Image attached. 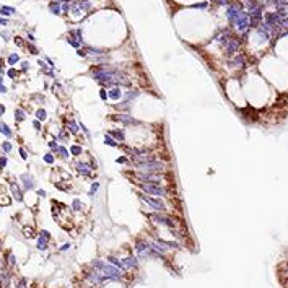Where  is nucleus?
Returning a JSON list of instances; mask_svg holds the SVG:
<instances>
[{
    "mask_svg": "<svg viewBox=\"0 0 288 288\" xmlns=\"http://www.w3.org/2000/svg\"><path fill=\"white\" fill-rule=\"evenodd\" d=\"M140 199L147 202V204H148L150 207H152L153 210H158V212H166V205H164L161 200L152 199V197H148V194H140Z\"/></svg>",
    "mask_w": 288,
    "mask_h": 288,
    "instance_id": "obj_1",
    "label": "nucleus"
},
{
    "mask_svg": "<svg viewBox=\"0 0 288 288\" xmlns=\"http://www.w3.org/2000/svg\"><path fill=\"white\" fill-rule=\"evenodd\" d=\"M233 25L238 28L239 31L246 30V28L249 26V15H248V13H241V15L236 18V21H233Z\"/></svg>",
    "mask_w": 288,
    "mask_h": 288,
    "instance_id": "obj_2",
    "label": "nucleus"
},
{
    "mask_svg": "<svg viewBox=\"0 0 288 288\" xmlns=\"http://www.w3.org/2000/svg\"><path fill=\"white\" fill-rule=\"evenodd\" d=\"M121 91H119V86H116V88H111V91H109V96L112 98V100H119L121 98Z\"/></svg>",
    "mask_w": 288,
    "mask_h": 288,
    "instance_id": "obj_3",
    "label": "nucleus"
},
{
    "mask_svg": "<svg viewBox=\"0 0 288 288\" xmlns=\"http://www.w3.org/2000/svg\"><path fill=\"white\" fill-rule=\"evenodd\" d=\"M109 135L114 137V140H116V139H119V140H124V139H125V137H124V132H121V130H111Z\"/></svg>",
    "mask_w": 288,
    "mask_h": 288,
    "instance_id": "obj_4",
    "label": "nucleus"
},
{
    "mask_svg": "<svg viewBox=\"0 0 288 288\" xmlns=\"http://www.w3.org/2000/svg\"><path fill=\"white\" fill-rule=\"evenodd\" d=\"M106 143L109 145V147H119V145H117V142L111 139V135H109V134L106 135Z\"/></svg>",
    "mask_w": 288,
    "mask_h": 288,
    "instance_id": "obj_5",
    "label": "nucleus"
},
{
    "mask_svg": "<svg viewBox=\"0 0 288 288\" xmlns=\"http://www.w3.org/2000/svg\"><path fill=\"white\" fill-rule=\"evenodd\" d=\"M72 153H73V155H80V153H82V147H78V145H73V147H72Z\"/></svg>",
    "mask_w": 288,
    "mask_h": 288,
    "instance_id": "obj_6",
    "label": "nucleus"
},
{
    "mask_svg": "<svg viewBox=\"0 0 288 288\" xmlns=\"http://www.w3.org/2000/svg\"><path fill=\"white\" fill-rule=\"evenodd\" d=\"M0 129H2V132H3L5 135H12V132L8 130V127H7L5 124H0Z\"/></svg>",
    "mask_w": 288,
    "mask_h": 288,
    "instance_id": "obj_7",
    "label": "nucleus"
},
{
    "mask_svg": "<svg viewBox=\"0 0 288 288\" xmlns=\"http://www.w3.org/2000/svg\"><path fill=\"white\" fill-rule=\"evenodd\" d=\"M37 119H41V121H44V119H46V112L42 111V109L37 111Z\"/></svg>",
    "mask_w": 288,
    "mask_h": 288,
    "instance_id": "obj_8",
    "label": "nucleus"
},
{
    "mask_svg": "<svg viewBox=\"0 0 288 288\" xmlns=\"http://www.w3.org/2000/svg\"><path fill=\"white\" fill-rule=\"evenodd\" d=\"M37 248H39V249H46V241L39 239V243H37Z\"/></svg>",
    "mask_w": 288,
    "mask_h": 288,
    "instance_id": "obj_9",
    "label": "nucleus"
},
{
    "mask_svg": "<svg viewBox=\"0 0 288 288\" xmlns=\"http://www.w3.org/2000/svg\"><path fill=\"white\" fill-rule=\"evenodd\" d=\"M16 116H18V121L25 119V112H21V111H16Z\"/></svg>",
    "mask_w": 288,
    "mask_h": 288,
    "instance_id": "obj_10",
    "label": "nucleus"
},
{
    "mask_svg": "<svg viewBox=\"0 0 288 288\" xmlns=\"http://www.w3.org/2000/svg\"><path fill=\"white\" fill-rule=\"evenodd\" d=\"M44 160H46V161H47V163H52V161H54V158H52V155H46V158H44Z\"/></svg>",
    "mask_w": 288,
    "mask_h": 288,
    "instance_id": "obj_11",
    "label": "nucleus"
},
{
    "mask_svg": "<svg viewBox=\"0 0 288 288\" xmlns=\"http://www.w3.org/2000/svg\"><path fill=\"white\" fill-rule=\"evenodd\" d=\"M100 94H101V98H103V100H106V98H107V93L104 91V90H101V93H100Z\"/></svg>",
    "mask_w": 288,
    "mask_h": 288,
    "instance_id": "obj_12",
    "label": "nucleus"
},
{
    "mask_svg": "<svg viewBox=\"0 0 288 288\" xmlns=\"http://www.w3.org/2000/svg\"><path fill=\"white\" fill-rule=\"evenodd\" d=\"M5 163H7V160H5V158H0V168L5 166Z\"/></svg>",
    "mask_w": 288,
    "mask_h": 288,
    "instance_id": "obj_13",
    "label": "nucleus"
},
{
    "mask_svg": "<svg viewBox=\"0 0 288 288\" xmlns=\"http://www.w3.org/2000/svg\"><path fill=\"white\" fill-rule=\"evenodd\" d=\"M25 285H26V283H25V280H20V283H18V288H26Z\"/></svg>",
    "mask_w": 288,
    "mask_h": 288,
    "instance_id": "obj_14",
    "label": "nucleus"
},
{
    "mask_svg": "<svg viewBox=\"0 0 288 288\" xmlns=\"http://www.w3.org/2000/svg\"><path fill=\"white\" fill-rule=\"evenodd\" d=\"M20 153H21V158H23V160H26V158H28V156H26V152H25L23 148L20 150Z\"/></svg>",
    "mask_w": 288,
    "mask_h": 288,
    "instance_id": "obj_15",
    "label": "nucleus"
},
{
    "mask_svg": "<svg viewBox=\"0 0 288 288\" xmlns=\"http://www.w3.org/2000/svg\"><path fill=\"white\" fill-rule=\"evenodd\" d=\"M25 233H26V236H30V238H31V236H33V230H25Z\"/></svg>",
    "mask_w": 288,
    "mask_h": 288,
    "instance_id": "obj_16",
    "label": "nucleus"
},
{
    "mask_svg": "<svg viewBox=\"0 0 288 288\" xmlns=\"http://www.w3.org/2000/svg\"><path fill=\"white\" fill-rule=\"evenodd\" d=\"M8 60H10V62L13 64V62H16V60H18V57H16V55H12V57L8 59Z\"/></svg>",
    "mask_w": 288,
    "mask_h": 288,
    "instance_id": "obj_17",
    "label": "nucleus"
},
{
    "mask_svg": "<svg viewBox=\"0 0 288 288\" xmlns=\"http://www.w3.org/2000/svg\"><path fill=\"white\" fill-rule=\"evenodd\" d=\"M117 163H129V161H127V158H119V160H117Z\"/></svg>",
    "mask_w": 288,
    "mask_h": 288,
    "instance_id": "obj_18",
    "label": "nucleus"
},
{
    "mask_svg": "<svg viewBox=\"0 0 288 288\" xmlns=\"http://www.w3.org/2000/svg\"><path fill=\"white\" fill-rule=\"evenodd\" d=\"M3 148H5L7 152H8V150H12V145H8V143H5V145H3Z\"/></svg>",
    "mask_w": 288,
    "mask_h": 288,
    "instance_id": "obj_19",
    "label": "nucleus"
},
{
    "mask_svg": "<svg viewBox=\"0 0 288 288\" xmlns=\"http://www.w3.org/2000/svg\"><path fill=\"white\" fill-rule=\"evenodd\" d=\"M3 111H5V107H3V106H0V114H2Z\"/></svg>",
    "mask_w": 288,
    "mask_h": 288,
    "instance_id": "obj_20",
    "label": "nucleus"
}]
</instances>
